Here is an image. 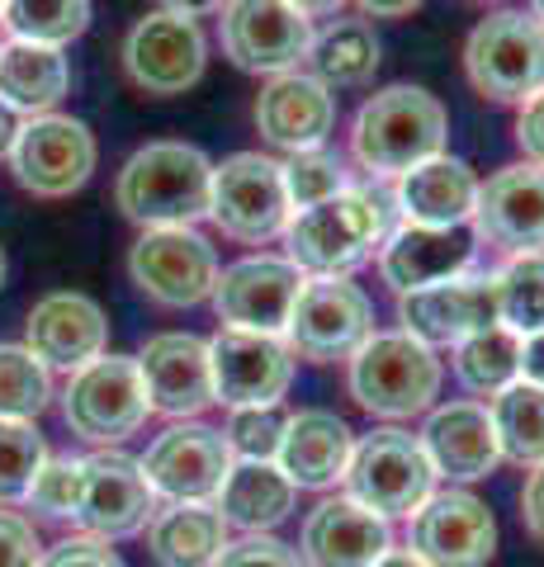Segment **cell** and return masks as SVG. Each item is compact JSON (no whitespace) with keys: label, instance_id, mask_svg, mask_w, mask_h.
Instances as JSON below:
<instances>
[{"label":"cell","instance_id":"obj_42","mask_svg":"<svg viewBox=\"0 0 544 567\" xmlns=\"http://www.w3.org/2000/svg\"><path fill=\"white\" fill-rule=\"evenodd\" d=\"M214 567H308L304 554L285 539H270V535H247L237 544H227Z\"/></svg>","mask_w":544,"mask_h":567},{"label":"cell","instance_id":"obj_30","mask_svg":"<svg viewBox=\"0 0 544 567\" xmlns=\"http://www.w3.org/2000/svg\"><path fill=\"white\" fill-rule=\"evenodd\" d=\"M147 544L162 567H214L227 548V520L214 502H166L147 525Z\"/></svg>","mask_w":544,"mask_h":567},{"label":"cell","instance_id":"obj_19","mask_svg":"<svg viewBox=\"0 0 544 567\" xmlns=\"http://www.w3.org/2000/svg\"><path fill=\"white\" fill-rule=\"evenodd\" d=\"M473 241L493 246L502 256L544 251V166L516 162L479 181L473 204Z\"/></svg>","mask_w":544,"mask_h":567},{"label":"cell","instance_id":"obj_20","mask_svg":"<svg viewBox=\"0 0 544 567\" xmlns=\"http://www.w3.org/2000/svg\"><path fill=\"white\" fill-rule=\"evenodd\" d=\"M143 374L147 402L156 416L195 421L214 406V369H208V341L195 331H156L133 354Z\"/></svg>","mask_w":544,"mask_h":567},{"label":"cell","instance_id":"obj_50","mask_svg":"<svg viewBox=\"0 0 544 567\" xmlns=\"http://www.w3.org/2000/svg\"><path fill=\"white\" fill-rule=\"evenodd\" d=\"M20 128H24V118L10 110V104H0V156H10V147H14V137H20Z\"/></svg>","mask_w":544,"mask_h":567},{"label":"cell","instance_id":"obj_51","mask_svg":"<svg viewBox=\"0 0 544 567\" xmlns=\"http://www.w3.org/2000/svg\"><path fill=\"white\" fill-rule=\"evenodd\" d=\"M289 6H294L298 14H308V20H312V14H337V10L346 6V0H289Z\"/></svg>","mask_w":544,"mask_h":567},{"label":"cell","instance_id":"obj_16","mask_svg":"<svg viewBox=\"0 0 544 567\" xmlns=\"http://www.w3.org/2000/svg\"><path fill=\"white\" fill-rule=\"evenodd\" d=\"M304 270L289 260V256H242L233 265L218 270L214 284V312L223 327H237V331H260V336H285L289 327V312H294V298L304 289Z\"/></svg>","mask_w":544,"mask_h":567},{"label":"cell","instance_id":"obj_29","mask_svg":"<svg viewBox=\"0 0 544 567\" xmlns=\"http://www.w3.org/2000/svg\"><path fill=\"white\" fill-rule=\"evenodd\" d=\"M72 91V62L62 48L43 43H0V104H10L20 118L58 114V104Z\"/></svg>","mask_w":544,"mask_h":567},{"label":"cell","instance_id":"obj_4","mask_svg":"<svg viewBox=\"0 0 544 567\" xmlns=\"http://www.w3.org/2000/svg\"><path fill=\"white\" fill-rule=\"evenodd\" d=\"M441 383H445L441 354L408 331H374L346 360L350 398L383 421H408L431 412V402L441 398Z\"/></svg>","mask_w":544,"mask_h":567},{"label":"cell","instance_id":"obj_47","mask_svg":"<svg viewBox=\"0 0 544 567\" xmlns=\"http://www.w3.org/2000/svg\"><path fill=\"white\" fill-rule=\"evenodd\" d=\"M521 379L544 388V331L521 336Z\"/></svg>","mask_w":544,"mask_h":567},{"label":"cell","instance_id":"obj_37","mask_svg":"<svg viewBox=\"0 0 544 567\" xmlns=\"http://www.w3.org/2000/svg\"><path fill=\"white\" fill-rule=\"evenodd\" d=\"M52 402V369L29 346H0V421H33Z\"/></svg>","mask_w":544,"mask_h":567},{"label":"cell","instance_id":"obj_15","mask_svg":"<svg viewBox=\"0 0 544 567\" xmlns=\"http://www.w3.org/2000/svg\"><path fill=\"white\" fill-rule=\"evenodd\" d=\"M156 516V492L147 487L143 464L124 450H95L81 458L76 525L91 539H129Z\"/></svg>","mask_w":544,"mask_h":567},{"label":"cell","instance_id":"obj_3","mask_svg":"<svg viewBox=\"0 0 544 567\" xmlns=\"http://www.w3.org/2000/svg\"><path fill=\"white\" fill-rule=\"evenodd\" d=\"M393 233V204L379 189L350 185L331 199L294 213L285 227V251L304 275H350L379 256Z\"/></svg>","mask_w":544,"mask_h":567},{"label":"cell","instance_id":"obj_25","mask_svg":"<svg viewBox=\"0 0 544 567\" xmlns=\"http://www.w3.org/2000/svg\"><path fill=\"white\" fill-rule=\"evenodd\" d=\"M417 440H421V450H427L435 477H450V483H479V477H487L502 464L493 416L473 398L435 406Z\"/></svg>","mask_w":544,"mask_h":567},{"label":"cell","instance_id":"obj_6","mask_svg":"<svg viewBox=\"0 0 544 567\" xmlns=\"http://www.w3.org/2000/svg\"><path fill=\"white\" fill-rule=\"evenodd\" d=\"M294 218L285 194V166L266 152H233L214 162V185H208V223L227 241L270 246L285 237Z\"/></svg>","mask_w":544,"mask_h":567},{"label":"cell","instance_id":"obj_44","mask_svg":"<svg viewBox=\"0 0 544 567\" xmlns=\"http://www.w3.org/2000/svg\"><path fill=\"white\" fill-rule=\"evenodd\" d=\"M39 567H124V558L104 539L81 535V539H62L58 548H48Z\"/></svg>","mask_w":544,"mask_h":567},{"label":"cell","instance_id":"obj_11","mask_svg":"<svg viewBox=\"0 0 544 567\" xmlns=\"http://www.w3.org/2000/svg\"><path fill=\"white\" fill-rule=\"evenodd\" d=\"M218 251L195 227H147L129 246V279L156 308H195L218 284Z\"/></svg>","mask_w":544,"mask_h":567},{"label":"cell","instance_id":"obj_41","mask_svg":"<svg viewBox=\"0 0 544 567\" xmlns=\"http://www.w3.org/2000/svg\"><path fill=\"white\" fill-rule=\"evenodd\" d=\"M76 492H81V458L48 454L24 502L48 520H76Z\"/></svg>","mask_w":544,"mask_h":567},{"label":"cell","instance_id":"obj_23","mask_svg":"<svg viewBox=\"0 0 544 567\" xmlns=\"http://www.w3.org/2000/svg\"><path fill=\"white\" fill-rule=\"evenodd\" d=\"M256 133L279 152H312L327 147L331 128H337V95L327 91L318 76L308 71H285V76H270L256 95Z\"/></svg>","mask_w":544,"mask_h":567},{"label":"cell","instance_id":"obj_24","mask_svg":"<svg viewBox=\"0 0 544 567\" xmlns=\"http://www.w3.org/2000/svg\"><path fill=\"white\" fill-rule=\"evenodd\" d=\"M473 270V237L464 227H412L398 223L379 246V279L402 298Z\"/></svg>","mask_w":544,"mask_h":567},{"label":"cell","instance_id":"obj_52","mask_svg":"<svg viewBox=\"0 0 544 567\" xmlns=\"http://www.w3.org/2000/svg\"><path fill=\"white\" fill-rule=\"evenodd\" d=\"M374 567H427V563H421L412 548H389V554H383Z\"/></svg>","mask_w":544,"mask_h":567},{"label":"cell","instance_id":"obj_35","mask_svg":"<svg viewBox=\"0 0 544 567\" xmlns=\"http://www.w3.org/2000/svg\"><path fill=\"white\" fill-rule=\"evenodd\" d=\"M0 24L14 43L66 48L91 29V0H6Z\"/></svg>","mask_w":544,"mask_h":567},{"label":"cell","instance_id":"obj_21","mask_svg":"<svg viewBox=\"0 0 544 567\" xmlns=\"http://www.w3.org/2000/svg\"><path fill=\"white\" fill-rule=\"evenodd\" d=\"M398 322L408 336L435 346H460L464 336L497 327V279L493 270H464L431 289L398 298Z\"/></svg>","mask_w":544,"mask_h":567},{"label":"cell","instance_id":"obj_36","mask_svg":"<svg viewBox=\"0 0 544 567\" xmlns=\"http://www.w3.org/2000/svg\"><path fill=\"white\" fill-rule=\"evenodd\" d=\"M497 322L516 336L544 331V251L535 256H506L497 270Z\"/></svg>","mask_w":544,"mask_h":567},{"label":"cell","instance_id":"obj_45","mask_svg":"<svg viewBox=\"0 0 544 567\" xmlns=\"http://www.w3.org/2000/svg\"><path fill=\"white\" fill-rule=\"evenodd\" d=\"M516 147L525 152L531 166H544V91L516 110Z\"/></svg>","mask_w":544,"mask_h":567},{"label":"cell","instance_id":"obj_49","mask_svg":"<svg viewBox=\"0 0 544 567\" xmlns=\"http://www.w3.org/2000/svg\"><path fill=\"white\" fill-rule=\"evenodd\" d=\"M227 0H156V10L166 14H185V20H204V14H218Z\"/></svg>","mask_w":544,"mask_h":567},{"label":"cell","instance_id":"obj_13","mask_svg":"<svg viewBox=\"0 0 544 567\" xmlns=\"http://www.w3.org/2000/svg\"><path fill=\"white\" fill-rule=\"evenodd\" d=\"M119 58H124V71L137 91L152 100H171V95H185L189 85H199L208 66V39L199 20L152 10L124 33Z\"/></svg>","mask_w":544,"mask_h":567},{"label":"cell","instance_id":"obj_27","mask_svg":"<svg viewBox=\"0 0 544 567\" xmlns=\"http://www.w3.org/2000/svg\"><path fill=\"white\" fill-rule=\"evenodd\" d=\"M479 204V175L460 156H431L393 181V208L412 227H464Z\"/></svg>","mask_w":544,"mask_h":567},{"label":"cell","instance_id":"obj_22","mask_svg":"<svg viewBox=\"0 0 544 567\" xmlns=\"http://www.w3.org/2000/svg\"><path fill=\"white\" fill-rule=\"evenodd\" d=\"M24 346L39 354L48 369L76 374V369H85L110 350V317H104V308L91 293H76V289L43 293L39 303L29 308Z\"/></svg>","mask_w":544,"mask_h":567},{"label":"cell","instance_id":"obj_31","mask_svg":"<svg viewBox=\"0 0 544 567\" xmlns=\"http://www.w3.org/2000/svg\"><path fill=\"white\" fill-rule=\"evenodd\" d=\"M379 62H383V48H379V33L370 20H331L327 29L312 33L308 76H318L327 91L370 85Z\"/></svg>","mask_w":544,"mask_h":567},{"label":"cell","instance_id":"obj_12","mask_svg":"<svg viewBox=\"0 0 544 567\" xmlns=\"http://www.w3.org/2000/svg\"><path fill=\"white\" fill-rule=\"evenodd\" d=\"M223 58L252 76H285L304 71L312 48V20L298 14L289 0H227L218 10Z\"/></svg>","mask_w":544,"mask_h":567},{"label":"cell","instance_id":"obj_40","mask_svg":"<svg viewBox=\"0 0 544 567\" xmlns=\"http://www.w3.org/2000/svg\"><path fill=\"white\" fill-rule=\"evenodd\" d=\"M285 421L279 406H237L223 425V440L237 464H275L279 440H285Z\"/></svg>","mask_w":544,"mask_h":567},{"label":"cell","instance_id":"obj_5","mask_svg":"<svg viewBox=\"0 0 544 567\" xmlns=\"http://www.w3.org/2000/svg\"><path fill=\"white\" fill-rule=\"evenodd\" d=\"M464 76L483 100L521 110L544 91V24L531 10H493L464 39Z\"/></svg>","mask_w":544,"mask_h":567},{"label":"cell","instance_id":"obj_55","mask_svg":"<svg viewBox=\"0 0 544 567\" xmlns=\"http://www.w3.org/2000/svg\"><path fill=\"white\" fill-rule=\"evenodd\" d=\"M0 6H6V0H0Z\"/></svg>","mask_w":544,"mask_h":567},{"label":"cell","instance_id":"obj_54","mask_svg":"<svg viewBox=\"0 0 544 567\" xmlns=\"http://www.w3.org/2000/svg\"><path fill=\"white\" fill-rule=\"evenodd\" d=\"M0 289H6V251H0Z\"/></svg>","mask_w":544,"mask_h":567},{"label":"cell","instance_id":"obj_53","mask_svg":"<svg viewBox=\"0 0 544 567\" xmlns=\"http://www.w3.org/2000/svg\"><path fill=\"white\" fill-rule=\"evenodd\" d=\"M531 14H535L540 24H544V0H531Z\"/></svg>","mask_w":544,"mask_h":567},{"label":"cell","instance_id":"obj_10","mask_svg":"<svg viewBox=\"0 0 544 567\" xmlns=\"http://www.w3.org/2000/svg\"><path fill=\"white\" fill-rule=\"evenodd\" d=\"M6 162L14 185L33 199H72L100 166V142L72 114H43L24 118Z\"/></svg>","mask_w":544,"mask_h":567},{"label":"cell","instance_id":"obj_17","mask_svg":"<svg viewBox=\"0 0 544 567\" xmlns=\"http://www.w3.org/2000/svg\"><path fill=\"white\" fill-rule=\"evenodd\" d=\"M208 369H214V402L237 406H279L294 383V350L285 336H260L223 327L208 336Z\"/></svg>","mask_w":544,"mask_h":567},{"label":"cell","instance_id":"obj_14","mask_svg":"<svg viewBox=\"0 0 544 567\" xmlns=\"http://www.w3.org/2000/svg\"><path fill=\"white\" fill-rule=\"evenodd\" d=\"M137 464H143L147 487L156 496H166V502H218L237 458L227 450L223 431H214V425L175 421L152 440Z\"/></svg>","mask_w":544,"mask_h":567},{"label":"cell","instance_id":"obj_48","mask_svg":"<svg viewBox=\"0 0 544 567\" xmlns=\"http://www.w3.org/2000/svg\"><path fill=\"white\" fill-rule=\"evenodd\" d=\"M356 6H360V14H370V20H408L421 0H356Z\"/></svg>","mask_w":544,"mask_h":567},{"label":"cell","instance_id":"obj_18","mask_svg":"<svg viewBox=\"0 0 544 567\" xmlns=\"http://www.w3.org/2000/svg\"><path fill=\"white\" fill-rule=\"evenodd\" d=\"M408 548L427 567H483L497 554V520L483 496L464 487L431 492L412 516Z\"/></svg>","mask_w":544,"mask_h":567},{"label":"cell","instance_id":"obj_7","mask_svg":"<svg viewBox=\"0 0 544 567\" xmlns=\"http://www.w3.org/2000/svg\"><path fill=\"white\" fill-rule=\"evenodd\" d=\"M346 496L360 502L365 511L393 520V516H417L421 502L435 492V468L421 440L412 431H398V425H383V431L356 440V454L346 464Z\"/></svg>","mask_w":544,"mask_h":567},{"label":"cell","instance_id":"obj_38","mask_svg":"<svg viewBox=\"0 0 544 567\" xmlns=\"http://www.w3.org/2000/svg\"><path fill=\"white\" fill-rule=\"evenodd\" d=\"M285 166V194H289V208L304 213L312 204L331 199V194L350 189V171H346V156L331 152V147H312V152H298L289 156Z\"/></svg>","mask_w":544,"mask_h":567},{"label":"cell","instance_id":"obj_46","mask_svg":"<svg viewBox=\"0 0 544 567\" xmlns=\"http://www.w3.org/2000/svg\"><path fill=\"white\" fill-rule=\"evenodd\" d=\"M521 520L531 529V539L544 544V464L525 473V487H521Z\"/></svg>","mask_w":544,"mask_h":567},{"label":"cell","instance_id":"obj_43","mask_svg":"<svg viewBox=\"0 0 544 567\" xmlns=\"http://www.w3.org/2000/svg\"><path fill=\"white\" fill-rule=\"evenodd\" d=\"M43 563V544L39 529H33L24 516L0 506V567H39Z\"/></svg>","mask_w":544,"mask_h":567},{"label":"cell","instance_id":"obj_33","mask_svg":"<svg viewBox=\"0 0 544 567\" xmlns=\"http://www.w3.org/2000/svg\"><path fill=\"white\" fill-rule=\"evenodd\" d=\"M454 379H460L469 393L493 402L502 388H512L521 379V336L502 322L464 336V341L454 346Z\"/></svg>","mask_w":544,"mask_h":567},{"label":"cell","instance_id":"obj_32","mask_svg":"<svg viewBox=\"0 0 544 567\" xmlns=\"http://www.w3.org/2000/svg\"><path fill=\"white\" fill-rule=\"evenodd\" d=\"M294 496H298V487L279 473V464H233L214 506L227 525L247 529V535H260V529H270L289 516Z\"/></svg>","mask_w":544,"mask_h":567},{"label":"cell","instance_id":"obj_2","mask_svg":"<svg viewBox=\"0 0 544 567\" xmlns=\"http://www.w3.org/2000/svg\"><path fill=\"white\" fill-rule=\"evenodd\" d=\"M214 162L195 142L156 137L143 142L114 175V204L129 223L147 227H195L208 218Z\"/></svg>","mask_w":544,"mask_h":567},{"label":"cell","instance_id":"obj_8","mask_svg":"<svg viewBox=\"0 0 544 567\" xmlns=\"http://www.w3.org/2000/svg\"><path fill=\"white\" fill-rule=\"evenodd\" d=\"M374 336V308L370 293L350 275H308L294 298L285 341L294 360L308 364H337L350 360Z\"/></svg>","mask_w":544,"mask_h":567},{"label":"cell","instance_id":"obj_34","mask_svg":"<svg viewBox=\"0 0 544 567\" xmlns=\"http://www.w3.org/2000/svg\"><path fill=\"white\" fill-rule=\"evenodd\" d=\"M487 416H493L502 458H512L521 468L544 464V388L516 379L487 402Z\"/></svg>","mask_w":544,"mask_h":567},{"label":"cell","instance_id":"obj_39","mask_svg":"<svg viewBox=\"0 0 544 567\" xmlns=\"http://www.w3.org/2000/svg\"><path fill=\"white\" fill-rule=\"evenodd\" d=\"M43 458H48V445L33 431V421H0V506L24 502Z\"/></svg>","mask_w":544,"mask_h":567},{"label":"cell","instance_id":"obj_28","mask_svg":"<svg viewBox=\"0 0 544 567\" xmlns=\"http://www.w3.org/2000/svg\"><path fill=\"white\" fill-rule=\"evenodd\" d=\"M350 454H356V431L337 412L308 406V412H294L285 421V440H279L275 464L294 487L327 492L346 477Z\"/></svg>","mask_w":544,"mask_h":567},{"label":"cell","instance_id":"obj_1","mask_svg":"<svg viewBox=\"0 0 544 567\" xmlns=\"http://www.w3.org/2000/svg\"><path fill=\"white\" fill-rule=\"evenodd\" d=\"M450 114L427 85H383L350 118V156L370 181H398L412 166L441 156Z\"/></svg>","mask_w":544,"mask_h":567},{"label":"cell","instance_id":"obj_26","mask_svg":"<svg viewBox=\"0 0 544 567\" xmlns=\"http://www.w3.org/2000/svg\"><path fill=\"white\" fill-rule=\"evenodd\" d=\"M393 548L389 520L365 511L350 496H327L304 520V563L308 567H374Z\"/></svg>","mask_w":544,"mask_h":567},{"label":"cell","instance_id":"obj_9","mask_svg":"<svg viewBox=\"0 0 544 567\" xmlns=\"http://www.w3.org/2000/svg\"><path fill=\"white\" fill-rule=\"evenodd\" d=\"M147 416L152 402L133 354H100L62 388V421L72 425V435L91 440L100 450H114L119 440L137 435Z\"/></svg>","mask_w":544,"mask_h":567}]
</instances>
